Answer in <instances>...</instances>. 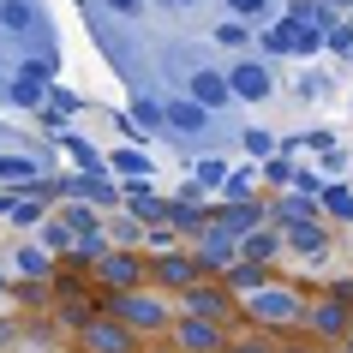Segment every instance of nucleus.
Segmentation results:
<instances>
[{
    "instance_id": "obj_10",
    "label": "nucleus",
    "mask_w": 353,
    "mask_h": 353,
    "mask_svg": "<svg viewBox=\"0 0 353 353\" xmlns=\"http://www.w3.org/2000/svg\"><path fill=\"white\" fill-rule=\"evenodd\" d=\"M228 96H245V102H263V96H270V72H263L258 60H245V66H234V72H228Z\"/></svg>"
},
{
    "instance_id": "obj_5",
    "label": "nucleus",
    "mask_w": 353,
    "mask_h": 353,
    "mask_svg": "<svg viewBox=\"0 0 353 353\" xmlns=\"http://www.w3.org/2000/svg\"><path fill=\"white\" fill-rule=\"evenodd\" d=\"M96 281H102L108 294H138V288H150V263L120 245V252H108V258L96 263Z\"/></svg>"
},
{
    "instance_id": "obj_16",
    "label": "nucleus",
    "mask_w": 353,
    "mask_h": 353,
    "mask_svg": "<svg viewBox=\"0 0 353 353\" xmlns=\"http://www.w3.org/2000/svg\"><path fill=\"white\" fill-rule=\"evenodd\" d=\"M288 245H294V252H323L330 240H323V228H317V222H294V228H288Z\"/></svg>"
},
{
    "instance_id": "obj_9",
    "label": "nucleus",
    "mask_w": 353,
    "mask_h": 353,
    "mask_svg": "<svg viewBox=\"0 0 353 353\" xmlns=\"http://www.w3.org/2000/svg\"><path fill=\"white\" fill-rule=\"evenodd\" d=\"M168 341H174L180 353H222L228 347V330H222V323H204V317H174Z\"/></svg>"
},
{
    "instance_id": "obj_6",
    "label": "nucleus",
    "mask_w": 353,
    "mask_h": 353,
    "mask_svg": "<svg viewBox=\"0 0 353 353\" xmlns=\"http://www.w3.org/2000/svg\"><path fill=\"white\" fill-rule=\"evenodd\" d=\"M192 263L204 270V281H222L234 263H240V240L228 234V228H210L204 240H198V252H192Z\"/></svg>"
},
{
    "instance_id": "obj_11",
    "label": "nucleus",
    "mask_w": 353,
    "mask_h": 353,
    "mask_svg": "<svg viewBox=\"0 0 353 353\" xmlns=\"http://www.w3.org/2000/svg\"><path fill=\"white\" fill-rule=\"evenodd\" d=\"M192 102H198V108H222L228 102V78L222 72H198L192 78Z\"/></svg>"
},
{
    "instance_id": "obj_30",
    "label": "nucleus",
    "mask_w": 353,
    "mask_h": 353,
    "mask_svg": "<svg viewBox=\"0 0 353 353\" xmlns=\"http://www.w3.org/2000/svg\"><path fill=\"white\" fill-rule=\"evenodd\" d=\"M114 6H120V12H138V0H114Z\"/></svg>"
},
{
    "instance_id": "obj_19",
    "label": "nucleus",
    "mask_w": 353,
    "mask_h": 353,
    "mask_svg": "<svg viewBox=\"0 0 353 353\" xmlns=\"http://www.w3.org/2000/svg\"><path fill=\"white\" fill-rule=\"evenodd\" d=\"M30 174H37V162H24V156H0V180L19 186V180H30Z\"/></svg>"
},
{
    "instance_id": "obj_1",
    "label": "nucleus",
    "mask_w": 353,
    "mask_h": 353,
    "mask_svg": "<svg viewBox=\"0 0 353 353\" xmlns=\"http://www.w3.org/2000/svg\"><path fill=\"white\" fill-rule=\"evenodd\" d=\"M96 312H108L114 323H126L138 341H150V335H168L174 330V299L168 294H156V288H138V294H102L96 299Z\"/></svg>"
},
{
    "instance_id": "obj_13",
    "label": "nucleus",
    "mask_w": 353,
    "mask_h": 353,
    "mask_svg": "<svg viewBox=\"0 0 353 353\" xmlns=\"http://www.w3.org/2000/svg\"><path fill=\"white\" fill-rule=\"evenodd\" d=\"M42 90H48V72H42V66H24L19 84H12V102H24V108H30V102H42Z\"/></svg>"
},
{
    "instance_id": "obj_25",
    "label": "nucleus",
    "mask_w": 353,
    "mask_h": 353,
    "mask_svg": "<svg viewBox=\"0 0 353 353\" xmlns=\"http://www.w3.org/2000/svg\"><path fill=\"white\" fill-rule=\"evenodd\" d=\"M281 216H294V222H305V216H312V204H305V198H288V204H281Z\"/></svg>"
},
{
    "instance_id": "obj_27",
    "label": "nucleus",
    "mask_w": 353,
    "mask_h": 353,
    "mask_svg": "<svg viewBox=\"0 0 353 353\" xmlns=\"http://www.w3.org/2000/svg\"><path fill=\"white\" fill-rule=\"evenodd\" d=\"M12 335H19V330H12V323L0 317V347H12Z\"/></svg>"
},
{
    "instance_id": "obj_7",
    "label": "nucleus",
    "mask_w": 353,
    "mask_h": 353,
    "mask_svg": "<svg viewBox=\"0 0 353 353\" xmlns=\"http://www.w3.org/2000/svg\"><path fill=\"white\" fill-rule=\"evenodd\" d=\"M78 353H144V341L126 330V323H114V317H96L78 330Z\"/></svg>"
},
{
    "instance_id": "obj_15",
    "label": "nucleus",
    "mask_w": 353,
    "mask_h": 353,
    "mask_svg": "<svg viewBox=\"0 0 353 353\" xmlns=\"http://www.w3.org/2000/svg\"><path fill=\"white\" fill-rule=\"evenodd\" d=\"M258 216H263L258 204H234V210H222V228L240 240V234H252V228H258Z\"/></svg>"
},
{
    "instance_id": "obj_17",
    "label": "nucleus",
    "mask_w": 353,
    "mask_h": 353,
    "mask_svg": "<svg viewBox=\"0 0 353 353\" xmlns=\"http://www.w3.org/2000/svg\"><path fill=\"white\" fill-rule=\"evenodd\" d=\"M168 120H174L180 132H198V126H204V108H198V102H174V108H168Z\"/></svg>"
},
{
    "instance_id": "obj_28",
    "label": "nucleus",
    "mask_w": 353,
    "mask_h": 353,
    "mask_svg": "<svg viewBox=\"0 0 353 353\" xmlns=\"http://www.w3.org/2000/svg\"><path fill=\"white\" fill-rule=\"evenodd\" d=\"M335 353H353V330H347V335H341V341H335Z\"/></svg>"
},
{
    "instance_id": "obj_31",
    "label": "nucleus",
    "mask_w": 353,
    "mask_h": 353,
    "mask_svg": "<svg viewBox=\"0 0 353 353\" xmlns=\"http://www.w3.org/2000/svg\"><path fill=\"white\" fill-rule=\"evenodd\" d=\"M330 6H347V0H330Z\"/></svg>"
},
{
    "instance_id": "obj_3",
    "label": "nucleus",
    "mask_w": 353,
    "mask_h": 353,
    "mask_svg": "<svg viewBox=\"0 0 353 353\" xmlns=\"http://www.w3.org/2000/svg\"><path fill=\"white\" fill-rule=\"evenodd\" d=\"M299 330H305V341H317V347H323V341L335 347V341L353 330V312L341 305V299H330V294H323V299H305V312H299Z\"/></svg>"
},
{
    "instance_id": "obj_32",
    "label": "nucleus",
    "mask_w": 353,
    "mask_h": 353,
    "mask_svg": "<svg viewBox=\"0 0 353 353\" xmlns=\"http://www.w3.org/2000/svg\"><path fill=\"white\" fill-rule=\"evenodd\" d=\"M174 6H192V0H174Z\"/></svg>"
},
{
    "instance_id": "obj_29",
    "label": "nucleus",
    "mask_w": 353,
    "mask_h": 353,
    "mask_svg": "<svg viewBox=\"0 0 353 353\" xmlns=\"http://www.w3.org/2000/svg\"><path fill=\"white\" fill-rule=\"evenodd\" d=\"M234 6H240V12H258V6H263V0H234Z\"/></svg>"
},
{
    "instance_id": "obj_18",
    "label": "nucleus",
    "mask_w": 353,
    "mask_h": 353,
    "mask_svg": "<svg viewBox=\"0 0 353 353\" xmlns=\"http://www.w3.org/2000/svg\"><path fill=\"white\" fill-rule=\"evenodd\" d=\"M19 276H48V252H37V245H24V252H19Z\"/></svg>"
},
{
    "instance_id": "obj_21",
    "label": "nucleus",
    "mask_w": 353,
    "mask_h": 353,
    "mask_svg": "<svg viewBox=\"0 0 353 353\" xmlns=\"http://www.w3.org/2000/svg\"><path fill=\"white\" fill-rule=\"evenodd\" d=\"M168 216H174V228H204V222H198V210H192V204H168Z\"/></svg>"
},
{
    "instance_id": "obj_23",
    "label": "nucleus",
    "mask_w": 353,
    "mask_h": 353,
    "mask_svg": "<svg viewBox=\"0 0 353 353\" xmlns=\"http://www.w3.org/2000/svg\"><path fill=\"white\" fill-rule=\"evenodd\" d=\"M216 42H222V48H240L245 30H240V24H222V30H216Z\"/></svg>"
},
{
    "instance_id": "obj_22",
    "label": "nucleus",
    "mask_w": 353,
    "mask_h": 353,
    "mask_svg": "<svg viewBox=\"0 0 353 353\" xmlns=\"http://www.w3.org/2000/svg\"><path fill=\"white\" fill-rule=\"evenodd\" d=\"M198 180H204V186H222L228 168H222V162H204V168H198Z\"/></svg>"
},
{
    "instance_id": "obj_26",
    "label": "nucleus",
    "mask_w": 353,
    "mask_h": 353,
    "mask_svg": "<svg viewBox=\"0 0 353 353\" xmlns=\"http://www.w3.org/2000/svg\"><path fill=\"white\" fill-rule=\"evenodd\" d=\"M330 299H341V305L353 312V281H335V288H330Z\"/></svg>"
},
{
    "instance_id": "obj_12",
    "label": "nucleus",
    "mask_w": 353,
    "mask_h": 353,
    "mask_svg": "<svg viewBox=\"0 0 353 353\" xmlns=\"http://www.w3.org/2000/svg\"><path fill=\"white\" fill-rule=\"evenodd\" d=\"M222 288H245V294H258V288H270V270L263 263H234L222 276Z\"/></svg>"
},
{
    "instance_id": "obj_8",
    "label": "nucleus",
    "mask_w": 353,
    "mask_h": 353,
    "mask_svg": "<svg viewBox=\"0 0 353 353\" xmlns=\"http://www.w3.org/2000/svg\"><path fill=\"white\" fill-rule=\"evenodd\" d=\"M192 281H204V270H198V263H192V252H168V258H156L150 263V288H156V294H186Z\"/></svg>"
},
{
    "instance_id": "obj_24",
    "label": "nucleus",
    "mask_w": 353,
    "mask_h": 353,
    "mask_svg": "<svg viewBox=\"0 0 353 353\" xmlns=\"http://www.w3.org/2000/svg\"><path fill=\"white\" fill-rule=\"evenodd\" d=\"M276 353H323V347H317V341H305V335H299V341H276Z\"/></svg>"
},
{
    "instance_id": "obj_20",
    "label": "nucleus",
    "mask_w": 353,
    "mask_h": 353,
    "mask_svg": "<svg viewBox=\"0 0 353 353\" xmlns=\"http://www.w3.org/2000/svg\"><path fill=\"white\" fill-rule=\"evenodd\" d=\"M0 19H6V30H30V6H24V0H6Z\"/></svg>"
},
{
    "instance_id": "obj_2",
    "label": "nucleus",
    "mask_w": 353,
    "mask_h": 353,
    "mask_svg": "<svg viewBox=\"0 0 353 353\" xmlns=\"http://www.w3.org/2000/svg\"><path fill=\"white\" fill-rule=\"evenodd\" d=\"M299 312H305V294L288 288V281H270V288H258V294L245 299V317H252L258 330H294Z\"/></svg>"
},
{
    "instance_id": "obj_4",
    "label": "nucleus",
    "mask_w": 353,
    "mask_h": 353,
    "mask_svg": "<svg viewBox=\"0 0 353 353\" xmlns=\"http://www.w3.org/2000/svg\"><path fill=\"white\" fill-rule=\"evenodd\" d=\"M180 317H204V323H234V294H228L222 281H192L186 294H180Z\"/></svg>"
},
{
    "instance_id": "obj_14",
    "label": "nucleus",
    "mask_w": 353,
    "mask_h": 353,
    "mask_svg": "<svg viewBox=\"0 0 353 353\" xmlns=\"http://www.w3.org/2000/svg\"><path fill=\"white\" fill-rule=\"evenodd\" d=\"M281 252V240L276 234H245V245H240V263H270Z\"/></svg>"
}]
</instances>
